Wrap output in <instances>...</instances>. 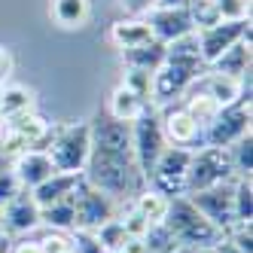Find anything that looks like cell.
I'll list each match as a JSON object with an SVG mask.
<instances>
[{"label": "cell", "instance_id": "38", "mask_svg": "<svg viewBox=\"0 0 253 253\" xmlns=\"http://www.w3.org/2000/svg\"><path fill=\"white\" fill-rule=\"evenodd\" d=\"M159 0H119V6L125 15H134V19H147V15L156 9Z\"/></svg>", "mask_w": 253, "mask_h": 253}, {"label": "cell", "instance_id": "33", "mask_svg": "<svg viewBox=\"0 0 253 253\" xmlns=\"http://www.w3.org/2000/svg\"><path fill=\"white\" fill-rule=\"evenodd\" d=\"M122 85L131 88L134 95H140L143 101H150V88H153V74L150 70H137V67H122ZM153 104V101H150Z\"/></svg>", "mask_w": 253, "mask_h": 253}, {"label": "cell", "instance_id": "45", "mask_svg": "<svg viewBox=\"0 0 253 253\" xmlns=\"http://www.w3.org/2000/svg\"><path fill=\"white\" fill-rule=\"evenodd\" d=\"M0 235H3V223H0Z\"/></svg>", "mask_w": 253, "mask_h": 253}, {"label": "cell", "instance_id": "12", "mask_svg": "<svg viewBox=\"0 0 253 253\" xmlns=\"http://www.w3.org/2000/svg\"><path fill=\"white\" fill-rule=\"evenodd\" d=\"M189 88H198V92H205L208 98H213L220 107H232L238 101H250V77L238 80V77H226V74H216V70H202Z\"/></svg>", "mask_w": 253, "mask_h": 253}, {"label": "cell", "instance_id": "42", "mask_svg": "<svg viewBox=\"0 0 253 253\" xmlns=\"http://www.w3.org/2000/svg\"><path fill=\"white\" fill-rule=\"evenodd\" d=\"M171 253H213V247H174Z\"/></svg>", "mask_w": 253, "mask_h": 253}, {"label": "cell", "instance_id": "23", "mask_svg": "<svg viewBox=\"0 0 253 253\" xmlns=\"http://www.w3.org/2000/svg\"><path fill=\"white\" fill-rule=\"evenodd\" d=\"M208 70H216V74H226V77H238V80L250 77V37L229 46Z\"/></svg>", "mask_w": 253, "mask_h": 253}, {"label": "cell", "instance_id": "34", "mask_svg": "<svg viewBox=\"0 0 253 253\" xmlns=\"http://www.w3.org/2000/svg\"><path fill=\"white\" fill-rule=\"evenodd\" d=\"M70 244H74V253H107L98 235L88 229H70Z\"/></svg>", "mask_w": 253, "mask_h": 253}, {"label": "cell", "instance_id": "20", "mask_svg": "<svg viewBox=\"0 0 253 253\" xmlns=\"http://www.w3.org/2000/svg\"><path fill=\"white\" fill-rule=\"evenodd\" d=\"M49 19L64 31H80L92 19V0H49Z\"/></svg>", "mask_w": 253, "mask_h": 253}, {"label": "cell", "instance_id": "27", "mask_svg": "<svg viewBox=\"0 0 253 253\" xmlns=\"http://www.w3.org/2000/svg\"><path fill=\"white\" fill-rule=\"evenodd\" d=\"M40 226L55 229V232H70L74 229V195L61 198V202H55V205L40 208Z\"/></svg>", "mask_w": 253, "mask_h": 253}, {"label": "cell", "instance_id": "40", "mask_svg": "<svg viewBox=\"0 0 253 253\" xmlns=\"http://www.w3.org/2000/svg\"><path fill=\"white\" fill-rule=\"evenodd\" d=\"M12 70H15V58H12V52H9L6 46H0V85H6V83H9Z\"/></svg>", "mask_w": 253, "mask_h": 253}, {"label": "cell", "instance_id": "8", "mask_svg": "<svg viewBox=\"0 0 253 253\" xmlns=\"http://www.w3.org/2000/svg\"><path fill=\"white\" fill-rule=\"evenodd\" d=\"M202 74V67H189L165 58L156 70H153V88H150V101L153 107H168L177 98L186 95V88L192 85V80Z\"/></svg>", "mask_w": 253, "mask_h": 253}, {"label": "cell", "instance_id": "37", "mask_svg": "<svg viewBox=\"0 0 253 253\" xmlns=\"http://www.w3.org/2000/svg\"><path fill=\"white\" fill-rule=\"evenodd\" d=\"M40 244H43V253H74L70 232H55V229H49V235H43Z\"/></svg>", "mask_w": 253, "mask_h": 253}, {"label": "cell", "instance_id": "19", "mask_svg": "<svg viewBox=\"0 0 253 253\" xmlns=\"http://www.w3.org/2000/svg\"><path fill=\"white\" fill-rule=\"evenodd\" d=\"M31 110H37V92L19 83H6L0 85V122L25 116Z\"/></svg>", "mask_w": 253, "mask_h": 253}, {"label": "cell", "instance_id": "7", "mask_svg": "<svg viewBox=\"0 0 253 253\" xmlns=\"http://www.w3.org/2000/svg\"><path fill=\"white\" fill-rule=\"evenodd\" d=\"M165 147H168V140H165V134H162V125H159V107H153V110H147L140 119L131 122L134 165L143 174V180H147V174L153 171L156 159L162 156V150H165Z\"/></svg>", "mask_w": 253, "mask_h": 253}, {"label": "cell", "instance_id": "5", "mask_svg": "<svg viewBox=\"0 0 253 253\" xmlns=\"http://www.w3.org/2000/svg\"><path fill=\"white\" fill-rule=\"evenodd\" d=\"M189 159L192 150L189 147H168L162 150V156L156 159L153 171L147 174V186H153L156 192L177 198V195H186V171H189Z\"/></svg>", "mask_w": 253, "mask_h": 253}, {"label": "cell", "instance_id": "28", "mask_svg": "<svg viewBox=\"0 0 253 253\" xmlns=\"http://www.w3.org/2000/svg\"><path fill=\"white\" fill-rule=\"evenodd\" d=\"M235 223H253V177H235Z\"/></svg>", "mask_w": 253, "mask_h": 253}, {"label": "cell", "instance_id": "6", "mask_svg": "<svg viewBox=\"0 0 253 253\" xmlns=\"http://www.w3.org/2000/svg\"><path fill=\"white\" fill-rule=\"evenodd\" d=\"M250 119H253V107L250 101H238L232 107H223L220 113L213 116L211 125H205L202 131V147H223L229 150L235 140H241L244 134H250Z\"/></svg>", "mask_w": 253, "mask_h": 253}, {"label": "cell", "instance_id": "44", "mask_svg": "<svg viewBox=\"0 0 253 253\" xmlns=\"http://www.w3.org/2000/svg\"><path fill=\"white\" fill-rule=\"evenodd\" d=\"M9 244H12V238L3 232V235H0V253H9Z\"/></svg>", "mask_w": 253, "mask_h": 253}, {"label": "cell", "instance_id": "21", "mask_svg": "<svg viewBox=\"0 0 253 253\" xmlns=\"http://www.w3.org/2000/svg\"><path fill=\"white\" fill-rule=\"evenodd\" d=\"M147 110H153V104L143 101L140 95H134L131 88H125L122 83L110 92V101H107V116H113L119 122H134V119H140Z\"/></svg>", "mask_w": 253, "mask_h": 253}, {"label": "cell", "instance_id": "35", "mask_svg": "<svg viewBox=\"0 0 253 253\" xmlns=\"http://www.w3.org/2000/svg\"><path fill=\"white\" fill-rule=\"evenodd\" d=\"M223 22H247L250 19V0H216Z\"/></svg>", "mask_w": 253, "mask_h": 253}, {"label": "cell", "instance_id": "31", "mask_svg": "<svg viewBox=\"0 0 253 253\" xmlns=\"http://www.w3.org/2000/svg\"><path fill=\"white\" fill-rule=\"evenodd\" d=\"M140 244H143V253H171V250L177 247L174 235L168 232V226H165V223H153L147 232H143Z\"/></svg>", "mask_w": 253, "mask_h": 253}, {"label": "cell", "instance_id": "2", "mask_svg": "<svg viewBox=\"0 0 253 253\" xmlns=\"http://www.w3.org/2000/svg\"><path fill=\"white\" fill-rule=\"evenodd\" d=\"M162 223H165L168 232L174 235L177 247H213V244L223 241V232L216 229L186 195L171 198L168 213H165Z\"/></svg>", "mask_w": 253, "mask_h": 253}, {"label": "cell", "instance_id": "18", "mask_svg": "<svg viewBox=\"0 0 253 253\" xmlns=\"http://www.w3.org/2000/svg\"><path fill=\"white\" fill-rule=\"evenodd\" d=\"M107 40H110L113 49L119 52H128V49H137L143 43L153 40V31L147 25V19H134V15H125V19L113 22L110 25V34H107Z\"/></svg>", "mask_w": 253, "mask_h": 253}, {"label": "cell", "instance_id": "17", "mask_svg": "<svg viewBox=\"0 0 253 253\" xmlns=\"http://www.w3.org/2000/svg\"><path fill=\"white\" fill-rule=\"evenodd\" d=\"M12 174L22 189H37L43 180L55 174V165H52L46 150H25L12 159Z\"/></svg>", "mask_w": 253, "mask_h": 253}, {"label": "cell", "instance_id": "3", "mask_svg": "<svg viewBox=\"0 0 253 253\" xmlns=\"http://www.w3.org/2000/svg\"><path fill=\"white\" fill-rule=\"evenodd\" d=\"M46 153L52 159V165H55V171L83 174L85 162H88V153H92V125H88V119L55 125Z\"/></svg>", "mask_w": 253, "mask_h": 253}, {"label": "cell", "instance_id": "36", "mask_svg": "<svg viewBox=\"0 0 253 253\" xmlns=\"http://www.w3.org/2000/svg\"><path fill=\"white\" fill-rule=\"evenodd\" d=\"M19 192H22V186H19V180H15V174H12V165L0 159V208H3L12 195H19Z\"/></svg>", "mask_w": 253, "mask_h": 253}, {"label": "cell", "instance_id": "25", "mask_svg": "<svg viewBox=\"0 0 253 253\" xmlns=\"http://www.w3.org/2000/svg\"><path fill=\"white\" fill-rule=\"evenodd\" d=\"M180 107H183V110H186L198 125H202V131H205V125H211V122H213V116L223 110V107L216 104L213 98H208L205 92H198V88H186L183 104H180Z\"/></svg>", "mask_w": 253, "mask_h": 253}, {"label": "cell", "instance_id": "16", "mask_svg": "<svg viewBox=\"0 0 253 253\" xmlns=\"http://www.w3.org/2000/svg\"><path fill=\"white\" fill-rule=\"evenodd\" d=\"M147 25L153 31V40H159L162 46H168L180 37L192 34V22L186 9H171V6H156L150 15H147Z\"/></svg>", "mask_w": 253, "mask_h": 253}, {"label": "cell", "instance_id": "24", "mask_svg": "<svg viewBox=\"0 0 253 253\" xmlns=\"http://www.w3.org/2000/svg\"><path fill=\"white\" fill-rule=\"evenodd\" d=\"M168 205H171V198H168V195H162V192H156L153 186H143V189L131 198V208H134V211H137V213H140L150 226L165 220Z\"/></svg>", "mask_w": 253, "mask_h": 253}, {"label": "cell", "instance_id": "10", "mask_svg": "<svg viewBox=\"0 0 253 253\" xmlns=\"http://www.w3.org/2000/svg\"><path fill=\"white\" fill-rule=\"evenodd\" d=\"M186 198L223 235L235 223V192H232V180H229V183H216V186H208V189H198V192H186Z\"/></svg>", "mask_w": 253, "mask_h": 253}, {"label": "cell", "instance_id": "15", "mask_svg": "<svg viewBox=\"0 0 253 253\" xmlns=\"http://www.w3.org/2000/svg\"><path fill=\"white\" fill-rule=\"evenodd\" d=\"M0 223L6 235H34L40 229V205L34 202L31 189H22L0 208Z\"/></svg>", "mask_w": 253, "mask_h": 253}, {"label": "cell", "instance_id": "41", "mask_svg": "<svg viewBox=\"0 0 253 253\" xmlns=\"http://www.w3.org/2000/svg\"><path fill=\"white\" fill-rule=\"evenodd\" d=\"M213 253H241V250H238V247H235V244H232L229 238H223L220 244H213Z\"/></svg>", "mask_w": 253, "mask_h": 253}, {"label": "cell", "instance_id": "29", "mask_svg": "<svg viewBox=\"0 0 253 253\" xmlns=\"http://www.w3.org/2000/svg\"><path fill=\"white\" fill-rule=\"evenodd\" d=\"M186 15L192 22V31H205L211 25H220V9H216V0H186Z\"/></svg>", "mask_w": 253, "mask_h": 253}, {"label": "cell", "instance_id": "26", "mask_svg": "<svg viewBox=\"0 0 253 253\" xmlns=\"http://www.w3.org/2000/svg\"><path fill=\"white\" fill-rule=\"evenodd\" d=\"M165 61V46H162L159 40H150V43H143L137 49H128V52H122V64L125 67H137V70H153Z\"/></svg>", "mask_w": 253, "mask_h": 253}, {"label": "cell", "instance_id": "1", "mask_svg": "<svg viewBox=\"0 0 253 253\" xmlns=\"http://www.w3.org/2000/svg\"><path fill=\"white\" fill-rule=\"evenodd\" d=\"M83 180L92 183L95 189H101L104 195H110L113 202L125 195H137L147 180L137 171L134 159H125V156H107V153H88V162L83 168Z\"/></svg>", "mask_w": 253, "mask_h": 253}, {"label": "cell", "instance_id": "39", "mask_svg": "<svg viewBox=\"0 0 253 253\" xmlns=\"http://www.w3.org/2000/svg\"><path fill=\"white\" fill-rule=\"evenodd\" d=\"M9 253H43V244H40V238L25 235V238H19V241L9 244Z\"/></svg>", "mask_w": 253, "mask_h": 253}, {"label": "cell", "instance_id": "13", "mask_svg": "<svg viewBox=\"0 0 253 253\" xmlns=\"http://www.w3.org/2000/svg\"><path fill=\"white\" fill-rule=\"evenodd\" d=\"M92 125V150L107 156H125L134 159L131 150V122H119L113 116H98Z\"/></svg>", "mask_w": 253, "mask_h": 253}, {"label": "cell", "instance_id": "11", "mask_svg": "<svg viewBox=\"0 0 253 253\" xmlns=\"http://www.w3.org/2000/svg\"><path fill=\"white\" fill-rule=\"evenodd\" d=\"M195 37H198V52H202L205 67H211L229 46H235L238 40L250 37V19L247 22H220V25H211L205 31H195Z\"/></svg>", "mask_w": 253, "mask_h": 253}, {"label": "cell", "instance_id": "4", "mask_svg": "<svg viewBox=\"0 0 253 253\" xmlns=\"http://www.w3.org/2000/svg\"><path fill=\"white\" fill-rule=\"evenodd\" d=\"M235 180V168L229 150L223 147H195L189 159V171H186V192H198L216 183H229Z\"/></svg>", "mask_w": 253, "mask_h": 253}, {"label": "cell", "instance_id": "9", "mask_svg": "<svg viewBox=\"0 0 253 253\" xmlns=\"http://www.w3.org/2000/svg\"><path fill=\"white\" fill-rule=\"evenodd\" d=\"M116 216V202L110 195H104L92 183L80 180V186L74 189V229H88L95 232L107 220Z\"/></svg>", "mask_w": 253, "mask_h": 253}, {"label": "cell", "instance_id": "43", "mask_svg": "<svg viewBox=\"0 0 253 253\" xmlns=\"http://www.w3.org/2000/svg\"><path fill=\"white\" fill-rule=\"evenodd\" d=\"M156 6H171V9H183V6H186V0H159Z\"/></svg>", "mask_w": 253, "mask_h": 253}, {"label": "cell", "instance_id": "32", "mask_svg": "<svg viewBox=\"0 0 253 253\" xmlns=\"http://www.w3.org/2000/svg\"><path fill=\"white\" fill-rule=\"evenodd\" d=\"M95 235H98V241L104 244V250H107V253L119 250L125 241L131 238V235L125 232V226H122V220H119V216H113V220H107L104 226H98V229H95Z\"/></svg>", "mask_w": 253, "mask_h": 253}, {"label": "cell", "instance_id": "14", "mask_svg": "<svg viewBox=\"0 0 253 253\" xmlns=\"http://www.w3.org/2000/svg\"><path fill=\"white\" fill-rule=\"evenodd\" d=\"M159 125H162V134H165V140L171 147L195 150V143L202 147V125H198L180 104L159 107Z\"/></svg>", "mask_w": 253, "mask_h": 253}, {"label": "cell", "instance_id": "22", "mask_svg": "<svg viewBox=\"0 0 253 253\" xmlns=\"http://www.w3.org/2000/svg\"><path fill=\"white\" fill-rule=\"evenodd\" d=\"M80 180H83V174L55 171L49 180H43L37 189H31V195H34V202H37L40 208H46V205L61 202V198H70V195H74V189L80 186Z\"/></svg>", "mask_w": 253, "mask_h": 253}, {"label": "cell", "instance_id": "30", "mask_svg": "<svg viewBox=\"0 0 253 253\" xmlns=\"http://www.w3.org/2000/svg\"><path fill=\"white\" fill-rule=\"evenodd\" d=\"M229 159H232L235 177H253V131L232 143V147H229Z\"/></svg>", "mask_w": 253, "mask_h": 253}]
</instances>
